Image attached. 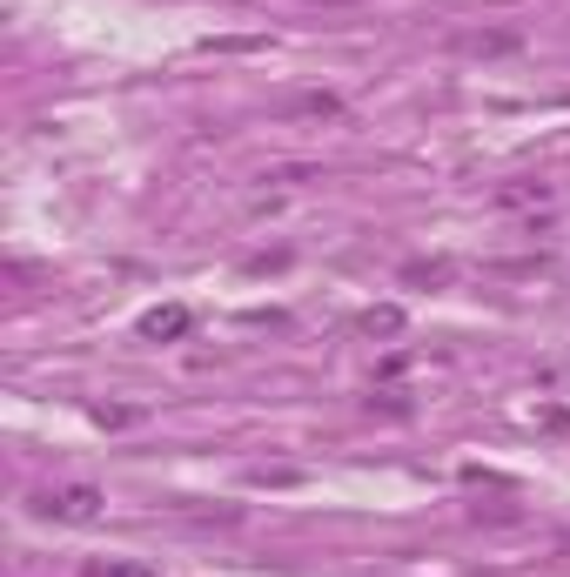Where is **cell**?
<instances>
[{"instance_id":"1","label":"cell","mask_w":570,"mask_h":577,"mask_svg":"<svg viewBox=\"0 0 570 577\" xmlns=\"http://www.w3.org/2000/svg\"><path fill=\"white\" fill-rule=\"evenodd\" d=\"M94 490H47V497H34V510L41 517H67V524H81V517H94Z\"/></svg>"},{"instance_id":"2","label":"cell","mask_w":570,"mask_h":577,"mask_svg":"<svg viewBox=\"0 0 570 577\" xmlns=\"http://www.w3.org/2000/svg\"><path fill=\"white\" fill-rule=\"evenodd\" d=\"M362 329H369V336H396V329H403V309H369Z\"/></svg>"},{"instance_id":"3","label":"cell","mask_w":570,"mask_h":577,"mask_svg":"<svg viewBox=\"0 0 570 577\" xmlns=\"http://www.w3.org/2000/svg\"><path fill=\"white\" fill-rule=\"evenodd\" d=\"M81 577H154L148 564H88Z\"/></svg>"},{"instance_id":"4","label":"cell","mask_w":570,"mask_h":577,"mask_svg":"<svg viewBox=\"0 0 570 577\" xmlns=\"http://www.w3.org/2000/svg\"><path fill=\"white\" fill-rule=\"evenodd\" d=\"M188 329V316L181 309H162V316H148V336H181Z\"/></svg>"}]
</instances>
